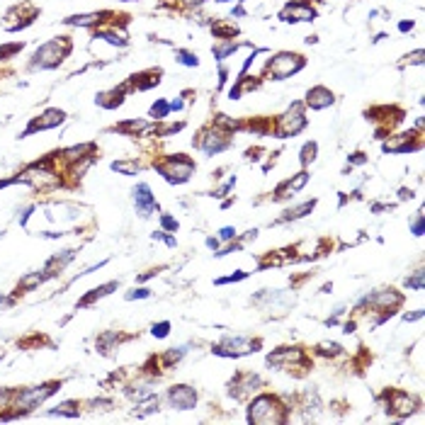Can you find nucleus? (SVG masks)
<instances>
[{"instance_id":"47","label":"nucleus","mask_w":425,"mask_h":425,"mask_svg":"<svg viewBox=\"0 0 425 425\" xmlns=\"http://www.w3.org/2000/svg\"><path fill=\"white\" fill-rule=\"evenodd\" d=\"M22 49V44H10V46H2L0 49V58H10L12 54H17Z\"/></svg>"},{"instance_id":"57","label":"nucleus","mask_w":425,"mask_h":425,"mask_svg":"<svg viewBox=\"0 0 425 425\" xmlns=\"http://www.w3.org/2000/svg\"><path fill=\"white\" fill-rule=\"evenodd\" d=\"M342 333H347V336H350V333H355V321H347V323L342 326Z\"/></svg>"},{"instance_id":"49","label":"nucleus","mask_w":425,"mask_h":425,"mask_svg":"<svg viewBox=\"0 0 425 425\" xmlns=\"http://www.w3.org/2000/svg\"><path fill=\"white\" fill-rule=\"evenodd\" d=\"M228 81V68L226 66H219V87H224Z\"/></svg>"},{"instance_id":"4","label":"nucleus","mask_w":425,"mask_h":425,"mask_svg":"<svg viewBox=\"0 0 425 425\" xmlns=\"http://www.w3.org/2000/svg\"><path fill=\"white\" fill-rule=\"evenodd\" d=\"M195 161L192 158H187L185 153H175V156H168L166 158V163H158L156 166V170L168 180V182H172V185H182V182H187L190 177H192V172H195Z\"/></svg>"},{"instance_id":"8","label":"nucleus","mask_w":425,"mask_h":425,"mask_svg":"<svg viewBox=\"0 0 425 425\" xmlns=\"http://www.w3.org/2000/svg\"><path fill=\"white\" fill-rule=\"evenodd\" d=\"M306 124H309V119L304 114V102H294L277 122V136L280 139L297 136V134H301L306 129Z\"/></svg>"},{"instance_id":"6","label":"nucleus","mask_w":425,"mask_h":425,"mask_svg":"<svg viewBox=\"0 0 425 425\" xmlns=\"http://www.w3.org/2000/svg\"><path fill=\"white\" fill-rule=\"evenodd\" d=\"M260 345H262L260 340H253V338H248V336H224L221 342L214 345L212 352L219 355V357H241V355L255 352Z\"/></svg>"},{"instance_id":"30","label":"nucleus","mask_w":425,"mask_h":425,"mask_svg":"<svg viewBox=\"0 0 425 425\" xmlns=\"http://www.w3.org/2000/svg\"><path fill=\"white\" fill-rule=\"evenodd\" d=\"M316 352H318V355H323V357H338V355H342V347H340L338 342L323 340V342H318V345H316Z\"/></svg>"},{"instance_id":"1","label":"nucleus","mask_w":425,"mask_h":425,"mask_svg":"<svg viewBox=\"0 0 425 425\" xmlns=\"http://www.w3.org/2000/svg\"><path fill=\"white\" fill-rule=\"evenodd\" d=\"M284 421H287V406L277 396L260 394L248 406V423L270 425V423H284Z\"/></svg>"},{"instance_id":"10","label":"nucleus","mask_w":425,"mask_h":425,"mask_svg":"<svg viewBox=\"0 0 425 425\" xmlns=\"http://www.w3.org/2000/svg\"><path fill=\"white\" fill-rule=\"evenodd\" d=\"M421 408V398L408 394V391H386V413H394L398 418H408L411 413H416Z\"/></svg>"},{"instance_id":"44","label":"nucleus","mask_w":425,"mask_h":425,"mask_svg":"<svg viewBox=\"0 0 425 425\" xmlns=\"http://www.w3.org/2000/svg\"><path fill=\"white\" fill-rule=\"evenodd\" d=\"M423 49H416V51H413V54H408V56H403L406 58V61H403V63H413V66H421V63H423Z\"/></svg>"},{"instance_id":"9","label":"nucleus","mask_w":425,"mask_h":425,"mask_svg":"<svg viewBox=\"0 0 425 425\" xmlns=\"http://www.w3.org/2000/svg\"><path fill=\"white\" fill-rule=\"evenodd\" d=\"M270 367H277L284 369V372H292V369H299V367H309V360L304 355L301 347H277L275 352L267 355L265 360Z\"/></svg>"},{"instance_id":"21","label":"nucleus","mask_w":425,"mask_h":425,"mask_svg":"<svg viewBox=\"0 0 425 425\" xmlns=\"http://www.w3.org/2000/svg\"><path fill=\"white\" fill-rule=\"evenodd\" d=\"M117 287H119V282H107V284H102V287H95V289H90V294H85L83 299L78 301V306H81V309L90 306L92 301H97V299L107 297V294H110V292H114Z\"/></svg>"},{"instance_id":"7","label":"nucleus","mask_w":425,"mask_h":425,"mask_svg":"<svg viewBox=\"0 0 425 425\" xmlns=\"http://www.w3.org/2000/svg\"><path fill=\"white\" fill-rule=\"evenodd\" d=\"M192 143L197 146L199 151H204L207 156H216V153L226 151L228 146H231V131H224L221 127L214 124L209 129H202L199 136Z\"/></svg>"},{"instance_id":"14","label":"nucleus","mask_w":425,"mask_h":425,"mask_svg":"<svg viewBox=\"0 0 425 425\" xmlns=\"http://www.w3.org/2000/svg\"><path fill=\"white\" fill-rule=\"evenodd\" d=\"M367 304L377 311H389L394 313L403 304V297L398 294L396 289H379L374 294H367Z\"/></svg>"},{"instance_id":"26","label":"nucleus","mask_w":425,"mask_h":425,"mask_svg":"<svg viewBox=\"0 0 425 425\" xmlns=\"http://www.w3.org/2000/svg\"><path fill=\"white\" fill-rule=\"evenodd\" d=\"M49 413H51V416H68V418H76V416L81 413V406H78V401H66V403H61L56 408H51Z\"/></svg>"},{"instance_id":"58","label":"nucleus","mask_w":425,"mask_h":425,"mask_svg":"<svg viewBox=\"0 0 425 425\" xmlns=\"http://www.w3.org/2000/svg\"><path fill=\"white\" fill-rule=\"evenodd\" d=\"M216 2H231V0H216Z\"/></svg>"},{"instance_id":"51","label":"nucleus","mask_w":425,"mask_h":425,"mask_svg":"<svg viewBox=\"0 0 425 425\" xmlns=\"http://www.w3.org/2000/svg\"><path fill=\"white\" fill-rule=\"evenodd\" d=\"M219 246H221V241H219V238H212V236L207 238V248H209V251H214V253H216V251H219Z\"/></svg>"},{"instance_id":"11","label":"nucleus","mask_w":425,"mask_h":425,"mask_svg":"<svg viewBox=\"0 0 425 425\" xmlns=\"http://www.w3.org/2000/svg\"><path fill=\"white\" fill-rule=\"evenodd\" d=\"M262 386V379L260 374H253V372H238L231 382H228V394L233 398H246L248 394H253Z\"/></svg>"},{"instance_id":"53","label":"nucleus","mask_w":425,"mask_h":425,"mask_svg":"<svg viewBox=\"0 0 425 425\" xmlns=\"http://www.w3.org/2000/svg\"><path fill=\"white\" fill-rule=\"evenodd\" d=\"M182 107H185V100H172L170 102V112H180Z\"/></svg>"},{"instance_id":"54","label":"nucleus","mask_w":425,"mask_h":425,"mask_svg":"<svg viewBox=\"0 0 425 425\" xmlns=\"http://www.w3.org/2000/svg\"><path fill=\"white\" fill-rule=\"evenodd\" d=\"M32 212H34V207H27V209L22 212V216H20V226H25V224H27V219H29V214H32Z\"/></svg>"},{"instance_id":"23","label":"nucleus","mask_w":425,"mask_h":425,"mask_svg":"<svg viewBox=\"0 0 425 425\" xmlns=\"http://www.w3.org/2000/svg\"><path fill=\"white\" fill-rule=\"evenodd\" d=\"M105 12H90V15H73L68 20H63L66 25H76V27H92L97 22H102Z\"/></svg>"},{"instance_id":"45","label":"nucleus","mask_w":425,"mask_h":425,"mask_svg":"<svg viewBox=\"0 0 425 425\" xmlns=\"http://www.w3.org/2000/svg\"><path fill=\"white\" fill-rule=\"evenodd\" d=\"M236 238H238V233L233 226H224L219 231V241H236Z\"/></svg>"},{"instance_id":"31","label":"nucleus","mask_w":425,"mask_h":425,"mask_svg":"<svg viewBox=\"0 0 425 425\" xmlns=\"http://www.w3.org/2000/svg\"><path fill=\"white\" fill-rule=\"evenodd\" d=\"M112 170L122 172V175H136V172L141 170V166H139L136 161H114Z\"/></svg>"},{"instance_id":"36","label":"nucleus","mask_w":425,"mask_h":425,"mask_svg":"<svg viewBox=\"0 0 425 425\" xmlns=\"http://www.w3.org/2000/svg\"><path fill=\"white\" fill-rule=\"evenodd\" d=\"M182 129H185V122H177V124H166V127H153V134H158V136H168V134L182 131Z\"/></svg>"},{"instance_id":"39","label":"nucleus","mask_w":425,"mask_h":425,"mask_svg":"<svg viewBox=\"0 0 425 425\" xmlns=\"http://www.w3.org/2000/svg\"><path fill=\"white\" fill-rule=\"evenodd\" d=\"M114 342H119V338H117V333H105L102 338L97 340V345H100V350L102 352H107V350H112Z\"/></svg>"},{"instance_id":"32","label":"nucleus","mask_w":425,"mask_h":425,"mask_svg":"<svg viewBox=\"0 0 425 425\" xmlns=\"http://www.w3.org/2000/svg\"><path fill=\"white\" fill-rule=\"evenodd\" d=\"M175 58H177V63H182V66H187V68H195V66H199V56H197V54H192V51H185V49H175Z\"/></svg>"},{"instance_id":"15","label":"nucleus","mask_w":425,"mask_h":425,"mask_svg":"<svg viewBox=\"0 0 425 425\" xmlns=\"http://www.w3.org/2000/svg\"><path fill=\"white\" fill-rule=\"evenodd\" d=\"M313 17H316V10L304 0L287 2L280 12V20H284V22H311Z\"/></svg>"},{"instance_id":"38","label":"nucleus","mask_w":425,"mask_h":425,"mask_svg":"<svg viewBox=\"0 0 425 425\" xmlns=\"http://www.w3.org/2000/svg\"><path fill=\"white\" fill-rule=\"evenodd\" d=\"M148 297H151V289H146V287H139V289L134 287L131 292H127V294H124V299H127V301H134V299H148Z\"/></svg>"},{"instance_id":"19","label":"nucleus","mask_w":425,"mask_h":425,"mask_svg":"<svg viewBox=\"0 0 425 425\" xmlns=\"http://www.w3.org/2000/svg\"><path fill=\"white\" fill-rule=\"evenodd\" d=\"M76 257V251H63V253L54 255L49 262H46V267H44V272H46V277H54V275H61V270L71 262Z\"/></svg>"},{"instance_id":"5","label":"nucleus","mask_w":425,"mask_h":425,"mask_svg":"<svg viewBox=\"0 0 425 425\" xmlns=\"http://www.w3.org/2000/svg\"><path fill=\"white\" fill-rule=\"evenodd\" d=\"M61 389V382H49V384H42V386H34V389H25L15 396V416H25L32 408H37L39 403H44L46 398L51 396L54 391Z\"/></svg>"},{"instance_id":"50","label":"nucleus","mask_w":425,"mask_h":425,"mask_svg":"<svg viewBox=\"0 0 425 425\" xmlns=\"http://www.w3.org/2000/svg\"><path fill=\"white\" fill-rule=\"evenodd\" d=\"M398 199H401V202L413 199V190H411V187H401V190H398Z\"/></svg>"},{"instance_id":"40","label":"nucleus","mask_w":425,"mask_h":425,"mask_svg":"<svg viewBox=\"0 0 425 425\" xmlns=\"http://www.w3.org/2000/svg\"><path fill=\"white\" fill-rule=\"evenodd\" d=\"M423 209H421V212H418V214H416V219H413V221H411V233H413V236H416V238H421V236H423Z\"/></svg>"},{"instance_id":"24","label":"nucleus","mask_w":425,"mask_h":425,"mask_svg":"<svg viewBox=\"0 0 425 425\" xmlns=\"http://www.w3.org/2000/svg\"><path fill=\"white\" fill-rule=\"evenodd\" d=\"M143 129H148V122H141V119H129L114 127V131L127 134V136H136V131H143Z\"/></svg>"},{"instance_id":"2","label":"nucleus","mask_w":425,"mask_h":425,"mask_svg":"<svg viewBox=\"0 0 425 425\" xmlns=\"http://www.w3.org/2000/svg\"><path fill=\"white\" fill-rule=\"evenodd\" d=\"M306 66V58L297 51H280L275 56L267 58L265 63V76H270V81H284L292 78L294 73H299Z\"/></svg>"},{"instance_id":"34","label":"nucleus","mask_w":425,"mask_h":425,"mask_svg":"<svg viewBox=\"0 0 425 425\" xmlns=\"http://www.w3.org/2000/svg\"><path fill=\"white\" fill-rule=\"evenodd\" d=\"M406 287L413 289V292H423V270H416L411 277H406Z\"/></svg>"},{"instance_id":"48","label":"nucleus","mask_w":425,"mask_h":425,"mask_svg":"<svg viewBox=\"0 0 425 425\" xmlns=\"http://www.w3.org/2000/svg\"><path fill=\"white\" fill-rule=\"evenodd\" d=\"M423 318V309H416L413 313H403V321L406 323H411V321H421Z\"/></svg>"},{"instance_id":"41","label":"nucleus","mask_w":425,"mask_h":425,"mask_svg":"<svg viewBox=\"0 0 425 425\" xmlns=\"http://www.w3.org/2000/svg\"><path fill=\"white\" fill-rule=\"evenodd\" d=\"M161 226H163V231H170V233H175L177 231V219H172L170 214H161Z\"/></svg>"},{"instance_id":"37","label":"nucleus","mask_w":425,"mask_h":425,"mask_svg":"<svg viewBox=\"0 0 425 425\" xmlns=\"http://www.w3.org/2000/svg\"><path fill=\"white\" fill-rule=\"evenodd\" d=\"M85 151H92V143H83V146H73V148H66L63 151V156L68 158V161H76V158H81Z\"/></svg>"},{"instance_id":"28","label":"nucleus","mask_w":425,"mask_h":425,"mask_svg":"<svg viewBox=\"0 0 425 425\" xmlns=\"http://www.w3.org/2000/svg\"><path fill=\"white\" fill-rule=\"evenodd\" d=\"M185 355H187V347H170L168 352L161 357V360H163V367L170 369L172 365H177V362H180Z\"/></svg>"},{"instance_id":"29","label":"nucleus","mask_w":425,"mask_h":425,"mask_svg":"<svg viewBox=\"0 0 425 425\" xmlns=\"http://www.w3.org/2000/svg\"><path fill=\"white\" fill-rule=\"evenodd\" d=\"M168 114H170V102L168 100H163V97L156 100V102L151 105V110H148V117H151V119H166Z\"/></svg>"},{"instance_id":"17","label":"nucleus","mask_w":425,"mask_h":425,"mask_svg":"<svg viewBox=\"0 0 425 425\" xmlns=\"http://www.w3.org/2000/svg\"><path fill=\"white\" fill-rule=\"evenodd\" d=\"M131 199H134V207H136V212L141 214L143 219L153 214V209H156V197H153V192H151V187H148L146 182H139V185L131 190Z\"/></svg>"},{"instance_id":"18","label":"nucleus","mask_w":425,"mask_h":425,"mask_svg":"<svg viewBox=\"0 0 425 425\" xmlns=\"http://www.w3.org/2000/svg\"><path fill=\"white\" fill-rule=\"evenodd\" d=\"M333 102H336V95H333V90H328L326 85H313L311 90L306 92V100H304V105L311 107V110H326V107H331Z\"/></svg>"},{"instance_id":"12","label":"nucleus","mask_w":425,"mask_h":425,"mask_svg":"<svg viewBox=\"0 0 425 425\" xmlns=\"http://www.w3.org/2000/svg\"><path fill=\"white\" fill-rule=\"evenodd\" d=\"M166 398H168L170 408H175V411H192L197 406V391L192 386H187V384L170 386Z\"/></svg>"},{"instance_id":"25","label":"nucleus","mask_w":425,"mask_h":425,"mask_svg":"<svg viewBox=\"0 0 425 425\" xmlns=\"http://www.w3.org/2000/svg\"><path fill=\"white\" fill-rule=\"evenodd\" d=\"M316 153H318V143L316 141H306L304 146H301V151H299V163L306 168V166H311L313 161H316Z\"/></svg>"},{"instance_id":"55","label":"nucleus","mask_w":425,"mask_h":425,"mask_svg":"<svg viewBox=\"0 0 425 425\" xmlns=\"http://www.w3.org/2000/svg\"><path fill=\"white\" fill-rule=\"evenodd\" d=\"M158 275V270H148V272H143L141 277H139V282H146V280H151V277H156Z\"/></svg>"},{"instance_id":"33","label":"nucleus","mask_w":425,"mask_h":425,"mask_svg":"<svg viewBox=\"0 0 425 425\" xmlns=\"http://www.w3.org/2000/svg\"><path fill=\"white\" fill-rule=\"evenodd\" d=\"M212 32H214L219 39H233V34L238 32V27H236V25H214Z\"/></svg>"},{"instance_id":"35","label":"nucleus","mask_w":425,"mask_h":425,"mask_svg":"<svg viewBox=\"0 0 425 425\" xmlns=\"http://www.w3.org/2000/svg\"><path fill=\"white\" fill-rule=\"evenodd\" d=\"M168 333H170V321H161V323H153L151 326V336L153 338L163 340V338H168Z\"/></svg>"},{"instance_id":"16","label":"nucleus","mask_w":425,"mask_h":425,"mask_svg":"<svg viewBox=\"0 0 425 425\" xmlns=\"http://www.w3.org/2000/svg\"><path fill=\"white\" fill-rule=\"evenodd\" d=\"M63 119H66V112H63V110H56V107H51V110H46L42 117L32 119V122H29V127L22 131V136H29L32 131H42V129H54V127H58V124H63Z\"/></svg>"},{"instance_id":"46","label":"nucleus","mask_w":425,"mask_h":425,"mask_svg":"<svg viewBox=\"0 0 425 425\" xmlns=\"http://www.w3.org/2000/svg\"><path fill=\"white\" fill-rule=\"evenodd\" d=\"M233 185H236V175H231V177H228V182L224 185V187H219V190L214 192V197H226L228 192L233 190Z\"/></svg>"},{"instance_id":"13","label":"nucleus","mask_w":425,"mask_h":425,"mask_svg":"<svg viewBox=\"0 0 425 425\" xmlns=\"http://www.w3.org/2000/svg\"><path fill=\"white\" fill-rule=\"evenodd\" d=\"M421 148V134L416 131H406V134H394L382 143L384 153H411Z\"/></svg>"},{"instance_id":"42","label":"nucleus","mask_w":425,"mask_h":425,"mask_svg":"<svg viewBox=\"0 0 425 425\" xmlns=\"http://www.w3.org/2000/svg\"><path fill=\"white\" fill-rule=\"evenodd\" d=\"M248 277V272H243V270H238L236 275H228V277H216L214 280V284H228V282H241V280H246Z\"/></svg>"},{"instance_id":"56","label":"nucleus","mask_w":425,"mask_h":425,"mask_svg":"<svg viewBox=\"0 0 425 425\" xmlns=\"http://www.w3.org/2000/svg\"><path fill=\"white\" fill-rule=\"evenodd\" d=\"M182 2H185L187 7H202V5H204L207 0H182Z\"/></svg>"},{"instance_id":"27","label":"nucleus","mask_w":425,"mask_h":425,"mask_svg":"<svg viewBox=\"0 0 425 425\" xmlns=\"http://www.w3.org/2000/svg\"><path fill=\"white\" fill-rule=\"evenodd\" d=\"M95 39H105L112 46H127V39L122 34H117L114 29H100V32H95Z\"/></svg>"},{"instance_id":"22","label":"nucleus","mask_w":425,"mask_h":425,"mask_svg":"<svg viewBox=\"0 0 425 425\" xmlns=\"http://www.w3.org/2000/svg\"><path fill=\"white\" fill-rule=\"evenodd\" d=\"M241 46H243L241 42H233V39H219V44H214V46H212V51H214L216 61H224V58H228L231 54H236Z\"/></svg>"},{"instance_id":"3","label":"nucleus","mask_w":425,"mask_h":425,"mask_svg":"<svg viewBox=\"0 0 425 425\" xmlns=\"http://www.w3.org/2000/svg\"><path fill=\"white\" fill-rule=\"evenodd\" d=\"M68 51H71V44L66 42V37L51 39V42H46L44 46H39L34 51L29 66L32 68H56L58 63L68 56Z\"/></svg>"},{"instance_id":"52","label":"nucleus","mask_w":425,"mask_h":425,"mask_svg":"<svg viewBox=\"0 0 425 425\" xmlns=\"http://www.w3.org/2000/svg\"><path fill=\"white\" fill-rule=\"evenodd\" d=\"M413 27H416V22H413V20H403V22H398V29H401V32H411Z\"/></svg>"},{"instance_id":"20","label":"nucleus","mask_w":425,"mask_h":425,"mask_svg":"<svg viewBox=\"0 0 425 425\" xmlns=\"http://www.w3.org/2000/svg\"><path fill=\"white\" fill-rule=\"evenodd\" d=\"M313 207H316V199L301 202V204H297V207H289V209L284 212L277 221H297V219H304L306 214H311V212H313Z\"/></svg>"},{"instance_id":"43","label":"nucleus","mask_w":425,"mask_h":425,"mask_svg":"<svg viewBox=\"0 0 425 425\" xmlns=\"http://www.w3.org/2000/svg\"><path fill=\"white\" fill-rule=\"evenodd\" d=\"M347 163H350V168H352V166H365V163H367V156H365L362 151H355V153L347 156Z\"/></svg>"}]
</instances>
